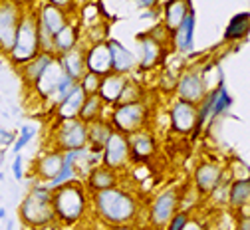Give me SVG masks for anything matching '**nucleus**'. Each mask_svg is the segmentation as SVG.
Here are the masks:
<instances>
[{
  "label": "nucleus",
  "instance_id": "44",
  "mask_svg": "<svg viewBox=\"0 0 250 230\" xmlns=\"http://www.w3.org/2000/svg\"><path fill=\"white\" fill-rule=\"evenodd\" d=\"M6 230H12V222H8V224H6Z\"/></svg>",
  "mask_w": 250,
  "mask_h": 230
},
{
  "label": "nucleus",
  "instance_id": "28",
  "mask_svg": "<svg viewBox=\"0 0 250 230\" xmlns=\"http://www.w3.org/2000/svg\"><path fill=\"white\" fill-rule=\"evenodd\" d=\"M250 199V181L248 179H238L232 183L230 190H229V201L232 207H244L248 205Z\"/></svg>",
  "mask_w": 250,
  "mask_h": 230
},
{
  "label": "nucleus",
  "instance_id": "23",
  "mask_svg": "<svg viewBox=\"0 0 250 230\" xmlns=\"http://www.w3.org/2000/svg\"><path fill=\"white\" fill-rule=\"evenodd\" d=\"M193 6L189 2H169L165 6V26L167 30H171L173 34L177 32V28L183 24L187 12H189Z\"/></svg>",
  "mask_w": 250,
  "mask_h": 230
},
{
  "label": "nucleus",
  "instance_id": "35",
  "mask_svg": "<svg viewBox=\"0 0 250 230\" xmlns=\"http://www.w3.org/2000/svg\"><path fill=\"white\" fill-rule=\"evenodd\" d=\"M100 76H93V74H85L82 80H80V87L82 91L85 93V97L89 95H98V89H100Z\"/></svg>",
  "mask_w": 250,
  "mask_h": 230
},
{
  "label": "nucleus",
  "instance_id": "20",
  "mask_svg": "<svg viewBox=\"0 0 250 230\" xmlns=\"http://www.w3.org/2000/svg\"><path fill=\"white\" fill-rule=\"evenodd\" d=\"M85 100V93L82 91L80 84L70 91V95L66 97L64 102L60 104V119H64V121H70V119H76L80 109H82V104Z\"/></svg>",
  "mask_w": 250,
  "mask_h": 230
},
{
  "label": "nucleus",
  "instance_id": "32",
  "mask_svg": "<svg viewBox=\"0 0 250 230\" xmlns=\"http://www.w3.org/2000/svg\"><path fill=\"white\" fill-rule=\"evenodd\" d=\"M54 62V58L50 56V54H42V56H38L32 63H28L26 65V78L30 80V82H38V78L44 74V70L48 68V65Z\"/></svg>",
  "mask_w": 250,
  "mask_h": 230
},
{
  "label": "nucleus",
  "instance_id": "31",
  "mask_svg": "<svg viewBox=\"0 0 250 230\" xmlns=\"http://www.w3.org/2000/svg\"><path fill=\"white\" fill-rule=\"evenodd\" d=\"M111 127L105 125V123H93L89 129H87V141H91L98 149H104L107 139L111 137Z\"/></svg>",
  "mask_w": 250,
  "mask_h": 230
},
{
  "label": "nucleus",
  "instance_id": "14",
  "mask_svg": "<svg viewBox=\"0 0 250 230\" xmlns=\"http://www.w3.org/2000/svg\"><path fill=\"white\" fill-rule=\"evenodd\" d=\"M107 48H109V54H111V68L119 76H123V74H127V72L133 70V65H135L133 52H129L127 48H125L121 42H117V40H109Z\"/></svg>",
  "mask_w": 250,
  "mask_h": 230
},
{
  "label": "nucleus",
  "instance_id": "29",
  "mask_svg": "<svg viewBox=\"0 0 250 230\" xmlns=\"http://www.w3.org/2000/svg\"><path fill=\"white\" fill-rule=\"evenodd\" d=\"M80 153H82V151H68V153L64 155V165H62V171H60V175H58L54 181H50V188L66 185V183L74 177V163H76V159L80 157Z\"/></svg>",
  "mask_w": 250,
  "mask_h": 230
},
{
  "label": "nucleus",
  "instance_id": "15",
  "mask_svg": "<svg viewBox=\"0 0 250 230\" xmlns=\"http://www.w3.org/2000/svg\"><path fill=\"white\" fill-rule=\"evenodd\" d=\"M62 70H64L66 78H70L72 82L80 84V80L87 74V70H85V52L74 48L72 52L64 54V60H62Z\"/></svg>",
  "mask_w": 250,
  "mask_h": 230
},
{
  "label": "nucleus",
  "instance_id": "13",
  "mask_svg": "<svg viewBox=\"0 0 250 230\" xmlns=\"http://www.w3.org/2000/svg\"><path fill=\"white\" fill-rule=\"evenodd\" d=\"M221 179H223V171L214 163H201L195 171V183L203 194L212 192L218 187V183H221Z\"/></svg>",
  "mask_w": 250,
  "mask_h": 230
},
{
  "label": "nucleus",
  "instance_id": "40",
  "mask_svg": "<svg viewBox=\"0 0 250 230\" xmlns=\"http://www.w3.org/2000/svg\"><path fill=\"white\" fill-rule=\"evenodd\" d=\"M238 230H250V220H248V216L240 220V224H238Z\"/></svg>",
  "mask_w": 250,
  "mask_h": 230
},
{
  "label": "nucleus",
  "instance_id": "19",
  "mask_svg": "<svg viewBox=\"0 0 250 230\" xmlns=\"http://www.w3.org/2000/svg\"><path fill=\"white\" fill-rule=\"evenodd\" d=\"M40 24L46 28V32L54 38L58 32L68 24L66 14L62 12L60 8H56L54 4H44L42 6V16H40Z\"/></svg>",
  "mask_w": 250,
  "mask_h": 230
},
{
  "label": "nucleus",
  "instance_id": "37",
  "mask_svg": "<svg viewBox=\"0 0 250 230\" xmlns=\"http://www.w3.org/2000/svg\"><path fill=\"white\" fill-rule=\"evenodd\" d=\"M187 222H189V214H187V212H177V214L169 220L167 230H183V228L187 226Z\"/></svg>",
  "mask_w": 250,
  "mask_h": 230
},
{
  "label": "nucleus",
  "instance_id": "7",
  "mask_svg": "<svg viewBox=\"0 0 250 230\" xmlns=\"http://www.w3.org/2000/svg\"><path fill=\"white\" fill-rule=\"evenodd\" d=\"M177 93H179V102H187V104H197L205 100L207 93V85H205V78L201 72L193 70L181 76V80L177 82Z\"/></svg>",
  "mask_w": 250,
  "mask_h": 230
},
{
  "label": "nucleus",
  "instance_id": "33",
  "mask_svg": "<svg viewBox=\"0 0 250 230\" xmlns=\"http://www.w3.org/2000/svg\"><path fill=\"white\" fill-rule=\"evenodd\" d=\"M232 105V97H230V93H229V89H227V85L225 84H221L218 85V89H216V97H214V104H212V111H210V115H221L225 109H229Z\"/></svg>",
  "mask_w": 250,
  "mask_h": 230
},
{
  "label": "nucleus",
  "instance_id": "5",
  "mask_svg": "<svg viewBox=\"0 0 250 230\" xmlns=\"http://www.w3.org/2000/svg\"><path fill=\"white\" fill-rule=\"evenodd\" d=\"M145 121V107L141 104H127V105H119L113 113V123L119 129L117 133H137Z\"/></svg>",
  "mask_w": 250,
  "mask_h": 230
},
{
  "label": "nucleus",
  "instance_id": "25",
  "mask_svg": "<svg viewBox=\"0 0 250 230\" xmlns=\"http://www.w3.org/2000/svg\"><path fill=\"white\" fill-rule=\"evenodd\" d=\"M104 102L100 100L98 95H89V97H85L83 100V104H82V109H80V113H78V119L85 125V123H93L96 119H100V115H102V111H104Z\"/></svg>",
  "mask_w": 250,
  "mask_h": 230
},
{
  "label": "nucleus",
  "instance_id": "36",
  "mask_svg": "<svg viewBox=\"0 0 250 230\" xmlns=\"http://www.w3.org/2000/svg\"><path fill=\"white\" fill-rule=\"evenodd\" d=\"M32 137H34V129L30 127V125H24L22 131H20V137H18V141H16V145H14V151L20 153V151L26 147V143L32 139Z\"/></svg>",
  "mask_w": 250,
  "mask_h": 230
},
{
  "label": "nucleus",
  "instance_id": "3",
  "mask_svg": "<svg viewBox=\"0 0 250 230\" xmlns=\"http://www.w3.org/2000/svg\"><path fill=\"white\" fill-rule=\"evenodd\" d=\"M54 212L56 216H60L64 222H76L85 209V194L82 190L80 185L76 183H66L58 187V190L54 192Z\"/></svg>",
  "mask_w": 250,
  "mask_h": 230
},
{
  "label": "nucleus",
  "instance_id": "1",
  "mask_svg": "<svg viewBox=\"0 0 250 230\" xmlns=\"http://www.w3.org/2000/svg\"><path fill=\"white\" fill-rule=\"evenodd\" d=\"M96 209L100 216L109 224H127L137 214V203L135 199L119 188H107L96 192Z\"/></svg>",
  "mask_w": 250,
  "mask_h": 230
},
{
  "label": "nucleus",
  "instance_id": "6",
  "mask_svg": "<svg viewBox=\"0 0 250 230\" xmlns=\"http://www.w3.org/2000/svg\"><path fill=\"white\" fill-rule=\"evenodd\" d=\"M87 143V127L80 119L64 121L58 131V145L66 151H82Z\"/></svg>",
  "mask_w": 250,
  "mask_h": 230
},
{
  "label": "nucleus",
  "instance_id": "43",
  "mask_svg": "<svg viewBox=\"0 0 250 230\" xmlns=\"http://www.w3.org/2000/svg\"><path fill=\"white\" fill-rule=\"evenodd\" d=\"M6 216V210L4 209H0V218H4Z\"/></svg>",
  "mask_w": 250,
  "mask_h": 230
},
{
  "label": "nucleus",
  "instance_id": "8",
  "mask_svg": "<svg viewBox=\"0 0 250 230\" xmlns=\"http://www.w3.org/2000/svg\"><path fill=\"white\" fill-rule=\"evenodd\" d=\"M18 10L14 4H0V48L2 50H10L14 48V40H16V32H18Z\"/></svg>",
  "mask_w": 250,
  "mask_h": 230
},
{
  "label": "nucleus",
  "instance_id": "26",
  "mask_svg": "<svg viewBox=\"0 0 250 230\" xmlns=\"http://www.w3.org/2000/svg\"><path fill=\"white\" fill-rule=\"evenodd\" d=\"M76 40H78V28L72 26V24H66L54 36V48L62 54H68L76 48Z\"/></svg>",
  "mask_w": 250,
  "mask_h": 230
},
{
  "label": "nucleus",
  "instance_id": "30",
  "mask_svg": "<svg viewBox=\"0 0 250 230\" xmlns=\"http://www.w3.org/2000/svg\"><path fill=\"white\" fill-rule=\"evenodd\" d=\"M89 187L100 190H107V188H115V175L113 171H109L107 167H100L91 173L89 177Z\"/></svg>",
  "mask_w": 250,
  "mask_h": 230
},
{
  "label": "nucleus",
  "instance_id": "4",
  "mask_svg": "<svg viewBox=\"0 0 250 230\" xmlns=\"http://www.w3.org/2000/svg\"><path fill=\"white\" fill-rule=\"evenodd\" d=\"M40 40H38V18L28 14L20 18L18 22V32H16V40L12 48V58L20 63H26L30 60H34L38 56Z\"/></svg>",
  "mask_w": 250,
  "mask_h": 230
},
{
  "label": "nucleus",
  "instance_id": "10",
  "mask_svg": "<svg viewBox=\"0 0 250 230\" xmlns=\"http://www.w3.org/2000/svg\"><path fill=\"white\" fill-rule=\"evenodd\" d=\"M85 70L87 74L93 76H107L113 70L107 42H100L93 48H89V52H85Z\"/></svg>",
  "mask_w": 250,
  "mask_h": 230
},
{
  "label": "nucleus",
  "instance_id": "12",
  "mask_svg": "<svg viewBox=\"0 0 250 230\" xmlns=\"http://www.w3.org/2000/svg\"><path fill=\"white\" fill-rule=\"evenodd\" d=\"M171 121L179 133H191L197 123V107L187 102H177L171 111Z\"/></svg>",
  "mask_w": 250,
  "mask_h": 230
},
{
  "label": "nucleus",
  "instance_id": "21",
  "mask_svg": "<svg viewBox=\"0 0 250 230\" xmlns=\"http://www.w3.org/2000/svg\"><path fill=\"white\" fill-rule=\"evenodd\" d=\"M64 78V70H62V65L54 60L48 68L44 70V74L38 78V82H36V85H38V89L44 93V95H54V91H56V87H58V84H60V80Z\"/></svg>",
  "mask_w": 250,
  "mask_h": 230
},
{
  "label": "nucleus",
  "instance_id": "41",
  "mask_svg": "<svg viewBox=\"0 0 250 230\" xmlns=\"http://www.w3.org/2000/svg\"><path fill=\"white\" fill-rule=\"evenodd\" d=\"M113 230H133V228L127 226V224H121V226H117V228H113Z\"/></svg>",
  "mask_w": 250,
  "mask_h": 230
},
{
  "label": "nucleus",
  "instance_id": "17",
  "mask_svg": "<svg viewBox=\"0 0 250 230\" xmlns=\"http://www.w3.org/2000/svg\"><path fill=\"white\" fill-rule=\"evenodd\" d=\"M127 145H129V157H133V161L147 159L155 151V139L149 133H141V131H137V133L131 135V139H127Z\"/></svg>",
  "mask_w": 250,
  "mask_h": 230
},
{
  "label": "nucleus",
  "instance_id": "27",
  "mask_svg": "<svg viewBox=\"0 0 250 230\" xmlns=\"http://www.w3.org/2000/svg\"><path fill=\"white\" fill-rule=\"evenodd\" d=\"M248 24H250V14L248 12L236 14L229 22V26L225 30V40H240V38H244L248 34Z\"/></svg>",
  "mask_w": 250,
  "mask_h": 230
},
{
  "label": "nucleus",
  "instance_id": "24",
  "mask_svg": "<svg viewBox=\"0 0 250 230\" xmlns=\"http://www.w3.org/2000/svg\"><path fill=\"white\" fill-rule=\"evenodd\" d=\"M62 165H64V157H62L60 153H50L44 159H40V163H38V175L42 179L54 181L60 175Z\"/></svg>",
  "mask_w": 250,
  "mask_h": 230
},
{
  "label": "nucleus",
  "instance_id": "38",
  "mask_svg": "<svg viewBox=\"0 0 250 230\" xmlns=\"http://www.w3.org/2000/svg\"><path fill=\"white\" fill-rule=\"evenodd\" d=\"M12 171H14L16 181H22V157L20 155H16L12 161Z\"/></svg>",
  "mask_w": 250,
  "mask_h": 230
},
{
  "label": "nucleus",
  "instance_id": "42",
  "mask_svg": "<svg viewBox=\"0 0 250 230\" xmlns=\"http://www.w3.org/2000/svg\"><path fill=\"white\" fill-rule=\"evenodd\" d=\"M141 6H153V0H145V2H141Z\"/></svg>",
  "mask_w": 250,
  "mask_h": 230
},
{
  "label": "nucleus",
  "instance_id": "22",
  "mask_svg": "<svg viewBox=\"0 0 250 230\" xmlns=\"http://www.w3.org/2000/svg\"><path fill=\"white\" fill-rule=\"evenodd\" d=\"M137 42H139V48H141V68H145V70L153 68V65L157 63V60L161 58L159 40L145 36V38H137Z\"/></svg>",
  "mask_w": 250,
  "mask_h": 230
},
{
  "label": "nucleus",
  "instance_id": "34",
  "mask_svg": "<svg viewBox=\"0 0 250 230\" xmlns=\"http://www.w3.org/2000/svg\"><path fill=\"white\" fill-rule=\"evenodd\" d=\"M139 93H141L139 85H135V84H129V82H127V85L123 87V91H121V95H119L117 104H119V105H127V104H139Z\"/></svg>",
  "mask_w": 250,
  "mask_h": 230
},
{
  "label": "nucleus",
  "instance_id": "9",
  "mask_svg": "<svg viewBox=\"0 0 250 230\" xmlns=\"http://www.w3.org/2000/svg\"><path fill=\"white\" fill-rule=\"evenodd\" d=\"M129 161V145L127 137L121 133H111V137L105 143V153H104V163L105 167L111 169H121L127 165Z\"/></svg>",
  "mask_w": 250,
  "mask_h": 230
},
{
  "label": "nucleus",
  "instance_id": "2",
  "mask_svg": "<svg viewBox=\"0 0 250 230\" xmlns=\"http://www.w3.org/2000/svg\"><path fill=\"white\" fill-rule=\"evenodd\" d=\"M54 192L48 187H36L28 192V196L22 201L20 216L30 226H44L50 224L56 218L54 212Z\"/></svg>",
  "mask_w": 250,
  "mask_h": 230
},
{
  "label": "nucleus",
  "instance_id": "18",
  "mask_svg": "<svg viewBox=\"0 0 250 230\" xmlns=\"http://www.w3.org/2000/svg\"><path fill=\"white\" fill-rule=\"evenodd\" d=\"M173 36H175V44L181 52H187L193 48V38H195V10L193 8L187 12L183 24L177 28Z\"/></svg>",
  "mask_w": 250,
  "mask_h": 230
},
{
  "label": "nucleus",
  "instance_id": "16",
  "mask_svg": "<svg viewBox=\"0 0 250 230\" xmlns=\"http://www.w3.org/2000/svg\"><path fill=\"white\" fill-rule=\"evenodd\" d=\"M125 85H127V80H125V76L111 74V76H107L105 80L100 82L98 97H100L104 104H113V102L119 100V95H121V91H123Z\"/></svg>",
  "mask_w": 250,
  "mask_h": 230
},
{
  "label": "nucleus",
  "instance_id": "39",
  "mask_svg": "<svg viewBox=\"0 0 250 230\" xmlns=\"http://www.w3.org/2000/svg\"><path fill=\"white\" fill-rule=\"evenodd\" d=\"M183 230H203V226H201L199 222H191V220H189V222H187V226H185Z\"/></svg>",
  "mask_w": 250,
  "mask_h": 230
},
{
  "label": "nucleus",
  "instance_id": "11",
  "mask_svg": "<svg viewBox=\"0 0 250 230\" xmlns=\"http://www.w3.org/2000/svg\"><path fill=\"white\" fill-rule=\"evenodd\" d=\"M177 210V192L173 188L161 192L157 199H155L153 207H151V220L155 226H165L169 224V220L175 216Z\"/></svg>",
  "mask_w": 250,
  "mask_h": 230
}]
</instances>
